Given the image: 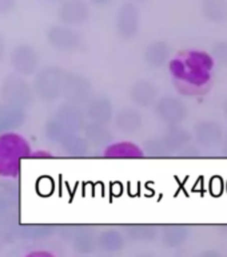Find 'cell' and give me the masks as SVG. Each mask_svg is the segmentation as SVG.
<instances>
[{"label":"cell","mask_w":227,"mask_h":257,"mask_svg":"<svg viewBox=\"0 0 227 257\" xmlns=\"http://www.w3.org/2000/svg\"><path fill=\"white\" fill-rule=\"evenodd\" d=\"M28 145L16 134H4L0 137V174L6 177L19 173L20 158L28 156Z\"/></svg>","instance_id":"1"},{"label":"cell","mask_w":227,"mask_h":257,"mask_svg":"<svg viewBox=\"0 0 227 257\" xmlns=\"http://www.w3.org/2000/svg\"><path fill=\"white\" fill-rule=\"evenodd\" d=\"M64 74L59 67H46L36 75L35 88L42 99L54 100L62 95Z\"/></svg>","instance_id":"2"},{"label":"cell","mask_w":227,"mask_h":257,"mask_svg":"<svg viewBox=\"0 0 227 257\" xmlns=\"http://www.w3.org/2000/svg\"><path fill=\"white\" fill-rule=\"evenodd\" d=\"M0 94L6 103L26 107L32 99L31 87L19 75H8L2 83Z\"/></svg>","instance_id":"3"},{"label":"cell","mask_w":227,"mask_h":257,"mask_svg":"<svg viewBox=\"0 0 227 257\" xmlns=\"http://www.w3.org/2000/svg\"><path fill=\"white\" fill-rule=\"evenodd\" d=\"M62 94L71 103H87L92 98L91 84L86 78L75 74H64Z\"/></svg>","instance_id":"4"},{"label":"cell","mask_w":227,"mask_h":257,"mask_svg":"<svg viewBox=\"0 0 227 257\" xmlns=\"http://www.w3.org/2000/svg\"><path fill=\"white\" fill-rule=\"evenodd\" d=\"M38 63H39L38 54L31 46L20 44L12 51L11 64L19 75H32L38 67Z\"/></svg>","instance_id":"5"},{"label":"cell","mask_w":227,"mask_h":257,"mask_svg":"<svg viewBox=\"0 0 227 257\" xmlns=\"http://www.w3.org/2000/svg\"><path fill=\"white\" fill-rule=\"evenodd\" d=\"M139 27V14L134 4L126 3L116 14V31L123 39H130L135 35Z\"/></svg>","instance_id":"6"},{"label":"cell","mask_w":227,"mask_h":257,"mask_svg":"<svg viewBox=\"0 0 227 257\" xmlns=\"http://www.w3.org/2000/svg\"><path fill=\"white\" fill-rule=\"evenodd\" d=\"M90 10L83 0H64L59 7V19L66 26H79L88 19Z\"/></svg>","instance_id":"7"},{"label":"cell","mask_w":227,"mask_h":257,"mask_svg":"<svg viewBox=\"0 0 227 257\" xmlns=\"http://www.w3.org/2000/svg\"><path fill=\"white\" fill-rule=\"evenodd\" d=\"M48 40L55 48L72 51L80 46V38L74 30L64 26H54L48 31Z\"/></svg>","instance_id":"8"},{"label":"cell","mask_w":227,"mask_h":257,"mask_svg":"<svg viewBox=\"0 0 227 257\" xmlns=\"http://www.w3.org/2000/svg\"><path fill=\"white\" fill-rule=\"evenodd\" d=\"M24 111L22 107L12 104H0V133L10 132L20 127L24 122Z\"/></svg>","instance_id":"9"},{"label":"cell","mask_w":227,"mask_h":257,"mask_svg":"<svg viewBox=\"0 0 227 257\" xmlns=\"http://www.w3.org/2000/svg\"><path fill=\"white\" fill-rule=\"evenodd\" d=\"M87 116L91 122L107 123L112 116V107L110 100L104 96L91 98L87 102Z\"/></svg>","instance_id":"10"},{"label":"cell","mask_w":227,"mask_h":257,"mask_svg":"<svg viewBox=\"0 0 227 257\" xmlns=\"http://www.w3.org/2000/svg\"><path fill=\"white\" fill-rule=\"evenodd\" d=\"M67 230L70 232L68 238H71L74 242L75 250L80 253H90L94 249L95 238L90 229L84 226H71V228H67Z\"/></svg>","instance_id":"11"},{"label":"cell","mask_w":227,"mask_h":257,"mask_svg":"<svg viewBox=\"0 0 227 257\" xmlns=\"http://www.w3.org/2000/svg\"><path fill=\"white\" fill-rule=\"evenodd\" d=\"M56 120L66 126L71 133L78 132L83 126V115L75 106L64 104L60 106V108L56 111Z\"/></svg>","instance_id":"12"},{"label":"cell","mask_w":227,"mask_h":257,"mask_svg":"<svg viewBox=\"0 0 227 257\" xmlns=\"http://www.w3.org/2000/svg\"><path fill=\"white\" fill-rule=\"evenodd\" d=\"M142 124V116L138 111L131 110V108H124L115 118V126L118 130L126 134L135 133Z\"/></svg>","instance_id":"13"},{"label":"cell","mask_w":227,"mask_h":257,"mask_svg":"<svg viewBox=\"0 0 227 257\" xmlns=\"http://www.w3.org/2000/svg\"><path fill=\"white\" fill-rule=\"evenodd\" d=\"M86 137L94 145H106L112 140V134L110 133L104 123L91 122L86 126Z\"/></svg>","instance_id":"14"},{"label":"cell","mask_w":227,"mask_h":257,"mask_svg":"<svg viewBox=\"0 0 227 257\" xmlns=\"http://www.w3.org/2000/svg\"><path fill=\"white\" fill-rule=\"evenodd\" d=\"M98 242L102 246V249L107 252H116L123 248V237L119 232H116L114 229H108L100 233Z\"/></svg>","instance_id":"15"},{"label":"cell","mask_w":227,"mask_h":257,"mask_svg":"<svg viewBox=\"0 0 227 257\" xmlns=\"http://www.w3.org/2000/svg\"><path fill=\"white\" fill-rule=\"evenodd\" d=\"M62 148L67 154L74 157H82L86 156L88 152V144L87 141L80 138V137H76L75 134H71L68 136L64 141L60 142Z\"/></svg>","instance_id":"16"},{"label":"cell","mask_w":227,"mask_h":257,"mask_svg":"<svg viewBox=\"0 0 227 257\" xmlns=\"http://www.w3.org/2000/svg\"><path fill=\"white\" fill-rule=\"evenodd\" d=\"M106 156L110 158H130V157H139L142 156V152L136 148L135 145L122 142V144H115L107 148Z\"/></svg>","instance_id":"17"},{"label":"cell","mask_w":227,"mask_h":257,"mask_svg":"<svg viewBox=\"0 0 227 257\" xmlns=\"http://www.w3.org/2000/svg\"><path fill=\"white\" fill-rule=\"evenodd\" d=\"M44 133H46V137L48 140L52 141V142H59V144L62 141L66 140L68 136L74 134L56 119L48 120L46 123V127H44Z\"/></svg>","instance_id":"18"},{"label":"cell","mask_w":227,"mask_h":257,"mask_svg":"<svg viewBox=\"0 0 227 257\" xmlns=\"http://www.w3.org/2000/svg\"><path fill=\"white\" fill-rule=\"evenodd\" d=\"M152 96H154L152 87L146 82H138L131 88L132 100L138 104H148V102L152 99Z\"/></svg>","instance_id":"19"},{"label":"cell","mask_w":227,"mask_h":257,"mask_svg":"<svg viewBox=\"0 0 227 257\" xmlns=\"http://www.w3.org/2000/svg\"><path fill=\"white\" fill-rule=\"evenodd\" d=\"M16 0H0V14H7L15 8Z\"/></svg>","instance_id":"20"},{"label":"cell","mask_w":227,"mask_h":257,"mask_svg":"<svg viewBox=\"0 0 227 257\" xmlns=\"http://www.w3.org/2000/svg\"><path fill=\"white\" fill-rule=\"evenodd\" d=\"M3 55H4V42L3 39L0 38V59L3 58Z\"/></svg>","instance_id":"21"},{"label":"cell","mask_w":227,"mask_h":257,"mask_svg":"<svg viewBox=\"0 0 227 257\" xmlns=\"http://www.w3.org/2000/svg\"><path fill=\"white\" fill-rule=\"evenodd\" d=\"M110 0H92V3L98 4V6H103V4H107Z\"/></svg>","instance_id":"22"},{"label":"cell","mask_w":227,"mask_h":257,"mask_svg":"<svg viewBox=\"0 0 227 257\" xmlns=\"http://www.w3.org/2000/svg\"><path fill=\"white\" fill-rule=\"evenodd\" d=\"M47 2H56V0H47Z\"/></svg>","instance_id":"23"},{"label":"cell","mask_w":227,"mask_h":257,"mask_svg":"<svg viewBox=\"0 0 227 257\" xmlns=\"http://www.w3.org/2000/svg\"><path fill=\"white\" fill-rule=\"evenodd\" d=\"M135 2H142V0H135Z\"/></svg>","instance_id":"24"}]
</instances>
